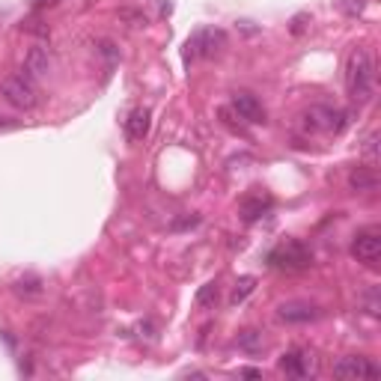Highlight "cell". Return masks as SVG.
<instances>
[{
  "mask_svg": "<svg viewBox=\"0 0 381 381\" xmlns=\"http://www.w3.org/2000/svg\"><path fill=\"white\" fill-rule=\"evenodd\" d=\"M346 90L358 105L375 96V57L366 48H354L346 60Z\"/></svg>",
  "mask_w": 381,
  "mask_h": 381,
  "instance_id": "cell-1",
  "label": "cell"
},
{
  "mask_svg": "<svg viewBox=\"0 0 381 381\" xmlns=\"http://www.w3.org/2000/svg\"><path fill=\"white\" fill-rule=\"evenodd\" d=\"M0 93H4V98L18 110H30V108H36V101H39V90H36V84L27 72L4 78L0 81Z\"/></svg>",
  "mask_w": 381,
  "mask_h": 381,
  "instance_id": "cell-2",
  "label": "cell"
},
{
  "mask_svg": "<svg viewBox=\"0 0 381 381\" xmlns=\"http://www.w3.org/2000/svg\"><path fill=\"white\" fill-rule=\"evenodd\" d=\"M304 125L310 131H325V134H340L342 129L349 125V113L340 110V108H331V105H310L304 110Z\"/></svg>",
  "mask_w": 381,
  "mask_h": 381,
  "instance_id": "cell-3",
  "label": "cell"
},
{
  "mask_svg": "<svg viewBox=\"0 0 381 381\" xmlns=\"http://www.w3.org/2000/svg\"><path fill=\"white\" fill-rule=\"evenodd\" d=\"M310 262H313V253L301 241H289V245L277 247L271 253V265L286 269V271H304V269H310Z\"/></svg>",
  "mask_w": 381,
  "mask_h": 381,
  "instance_id": "cell-4",
  "label": "cell"
},
{
  "mask_svg": "<svg viewBox=\"0 0 381 381\" xmlns=\"http://www.w3.org/2000/svg\"><path fill=\"white\" fill-rule=\"evenodd\" d=\"M351 257L363 262V265H375L378 257H381V230L378 226H366L354 235L351 241Z\"/></svg>",
  "mask_w": 381,
  "mask_h": 381,
  "instance_id": "cell-5",
  "label": "cell"
},
{
  "mask_svg": "<svg viewBox=\"0 0 381 381\" xmlns=\"http://www.w3.org/2000/svg\"><path fill=\"white\" fill-rule=\"evenodd\" d=\"M334 375L337 378H378L381 375V366L363 354H349V358H340L334 363Z\"/></svg>",
  "mask_w": 381,
  "mask_h": 381,
  "instance_id": "cell-6",
  "label": "cell"
},
{
  "mask_svg": "<svg viewBox=\"0 0 381 381\" xmlns=\"http://www.w3.org/2000/svg\"><path fill=\"white\" fill-rule=\"evenodd\" d=\"M226 42L224 30H197L194 36L188 39V57H212L214 51Z\"/></svg>",
  "mask_w": 381,
  "mask_h": 381,
  "instance_id": "cell-7",
  "label": "cell"
},
{
  "mask_svg": "<svg viewBox=\"0 0 381 381\" xmlns=\"http://www.w3.org/2000/svg\"><path fill=\"white\" fill-rule=\"evenodd\" d=\"M277 316H280L283 322L289 325H304V322H313V319H319V307L310 301H286L277 307Z\"/></svg>",
  "mask_w": 381,
  "mask_h": 381,
  "instance_id": "cell-8",
  "label": "cell"
},
{
  "mask_svg": "<svg viewBox=\"0 0 381 381\" xmlns=\"http://www.w3.org/2000/svg\"><path fill=\"white\" fill-rule=\"evenodd\" d=\"M233 108L241 120H247V122H265V108H262V101L253 96V93H235L233 96Z\"/></svg>",
  "mask_w": 381,
  "mask_h": 381,
  "instance_id": "cell-9",
  "label": "cell"
},
{
  "mask_svg": "<svg viewBox=\"0 0 381 381\" xmlns=\"http://www.w3.org/2000/svg\"><path fill=\"white\" fill-rule=\"evenodd\" d=\"M280 370L286 375H295V378H310L313 375V358L307 351H286L280 358Z\"/></svg>",
  "mask_w": 381,
  "mask_h": 381,
  "instance_id": "cell-10",
  "label": "cell"
},
{
  "mask_svg": "<svg viewBox=\"0 0 381 381\" xmlns=\"http://www.w3.org/2000/svg\"><path fill=\"white\" fill-rule=\"evenodd\" d=\"M24 66H27V75H30V78H48L51 69H54V60H51L48 48L33 45V48L27 51V60H24Z\"/></svg>",
  "mask_w": 381,
  "mask_h": 381,
  "instance_id": "cell-11",
  "label": "cell"
},
{
  "mask_svg": "<svg viewBox=\"0 0 381 381\" xmlns=\"http://www.w3.org/2000/svg\"><path fill=\"white\" fill-rule=\"evenodd\" d=\"M149 125H152V113L146 108H137V110H131V117L125 120V134H129L131 141H143L149 134Z\"/></svg>",
  "mask_w": 381,
  "mask_h": 381,
  "instance_id": "cell-12",
  "label": "cell"
},
{
  "mask_svg": "<svg viewBox=\"0 0 381 381\" xmlns=\"http://www.w3.org/2000/svg\"><path fill=\"white\" fill-rule=\"evenodd\" d=\"M349 188H351V190H358V194H370V190H375V188H378V176H375V170H370V167L351 170V173H349Z\"/></svg>",
  "mask_w": 381,
  "mask_h": 381,
  "instance_id": "cell-13",
  "label": "cell"
},
{
  "mask_svg": "<svg viewBox=\"0 0 381 381\" xmlns=\"http://www.w3.org/2000/svg\"><path fill=\"white\" fill-rule=\"evenodd\" d=\"M265 209H269V200H262V197H250V200L241 202V218H245L247 224H253V221H257Z\"/></svg>",
  "mask_w": 381,
  "mask_h": 381,
  "instance_id": "cell-14",
  "label": "cell"
},
{
  "mask_svg": "<svg viewBox=\"0 0 381 381\" xmlns=\"http://www.w3.org/2000/svg\"><path fill=\"white\" fill-rule=\"evenodd\" d=\"M262 346H265V340H262L259 331H245V334H238V349H241V351L257 354V351H262Z\"/></svg>",
  "mask_w": 381,
  "mask_h": 381,
  "instance_id": "cell-15",
  "label": "cell"
},
{
  "mask_svg": "<svg viewBox=\"0 0 381 381\" xmlns=\"http://www.w3.org/2000/svg\"><path fill=\"white\" fill-rule=\"evenodd\" d=\"M253 289H257V277H250V274L238 277V280H235V289H233V304H241Z\"/></svg>",
  "mask_w": 381,
  "mask_h": 381,
  "instance_id": "cell-16",
  "label": "cell"
},
{
  "mask_svg": "<svg viewBox=\"0 0 381 381\" xmlns=\"http://www.w3.org/2000/svg\"><path fill=\"white\" fill-rule=\"evenodd\" d=\"M214 301H218V283L212 280V283H206L197 292V304H200V307H212Z\"/></svg>",
  "mask_w": 381,
  "mask_h": 381,
  "instance_id": "cell-17",
  "label": "cell"
},
{
  "mask_svg": "<svg viewBox=\"0 0 381 381\" xmlns=\"http://www.w3.org/2000/svg\"><path fill=\"white\" fill-rule=\"evenodd\" d=\"M363 307H366V313H370V316H378V289H370V292H366V295H363Z\"/></svg>",
  "mask_w": 381,
  "mask_h": 381,
  "instance_id": "cell-18",
  "label": "cell"
},
{
  "mask_svg": "<svg viewBox=\"0 0 381 381\" xmlns=\"http://www.w3.org/2000/svg\"><path fill=\"white\" fill-rule=\"evenodd\" d=\"M363 152H366V158H370V161L378 158V134H370V137H366V141H363Z\"/></svg>",
  "mask_w": 381,
  "mask_h": 381,
  "instance_id": "cell-19",
  "label": "cell"
},
{
  "mask_svg": "<svg viewBox=\"0 0 381 381\" xmlns=\"http://www.w3.org/2000/svg\"><path fill=\"white\" fill-rule=\"evenodd\" d=\"M363 0H342V12H346V15H361V12H363Z\"/></svg>",
  "mask_w": 381,
  "mask_h": 381,
  "instance_id": "cell-20",
  "label": "cell"
},
{
  "mask_svg": "<svg viewBox=\"0 0 381 381\" xmlns=\"http://www.w3.org/2000/svg\"><path fill=\"white\" fill-rule=\"evenodd\" d=\"M98 51H101V54L108 57V63H113V60H117V51H113V42H108V39H105V42H101V48H98Z\"/></svg>",
  "mask_w": 381,
  "mask_h": 381,
  "instance_id": "cell-21",
  "label": "cell"
},
{
  "mask_svg": "<svg viewBox=\"0 0 381 381\" xmlns=\"http://www.w3.org/2000/svg\"><path fill=\"white\" fill-rule=\"evenodd\" d=\"M238 375H245V378H262V370H253V366H245V370H238Z\"/></svg>",
  "mask_w": 381,
  "mask_h": 381,
  "instance_id": "cell-22",
  "label": "cell"
},
{
  "mask_svg": "<svg viewBox=\"0 0 381 381\" xmlns=\"http://www.w3.org/2000/svg\"><path fill=\"white\" fill-rule=\"evenodd\" d=\"M304 21H307V15H298L295 21H292V33H301L304 30Z\"/></svg>",
  "mask_w": 381,
  "mask_h": 381,
  "instance_id": "cell-23",
  "label": "cell"
}]
</instances>
